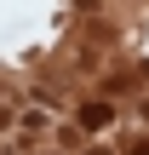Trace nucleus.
Listing matches in <instances>:
<instances>
[{
	"mask_svg": "<svg viewBox=\"0 0 149 155\" xmlns=\"http://www.w3.org/2000/svg\"><path fill=\"white\" fill-rule=\"evenodd\" d=\"M80 121H86V127H109V104H86Z\"/></svg>",
	"mask_w": 149,
	"mask_h": 155,
	"instance_id": "1",
	"label": "nucleus"
},
{
	"mask_svg": "<svg viewBox=\"0 0 149 155\" xmlns=\"http://www.w3.org/2000/svg\"><path fill=\"white\" fill-rule=\"evenodd\" d=\"M132 155H149V144H138V150H132Z\"/></svg>",
	"mask_w": 149,
	"mask_h": 155,
	"instance_id": "2",
	"label": "nucleus"
}]
</instances>
